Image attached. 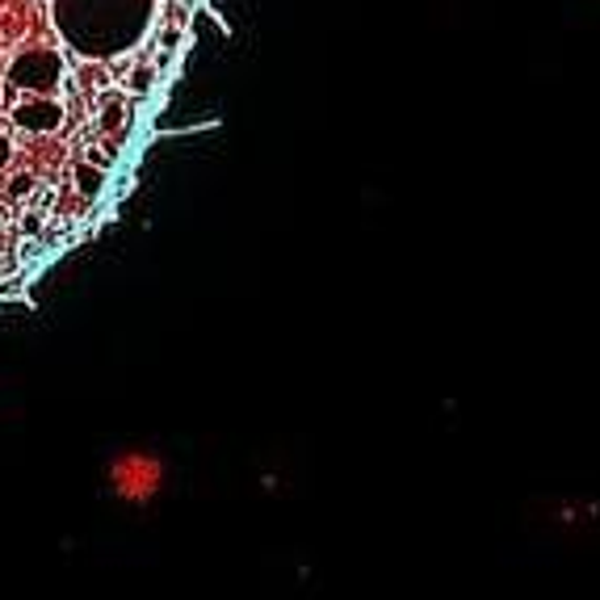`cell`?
Returning a JSON list of instances; mask_svg holds the SVG:
<instances>
[{
	"instance_id": "cell-1",
	"label": "cell",
	"mask_w": 600,
	"mask_h": 600,
	"mask_svg": "<svg viewBox=\"0 0 600 600\" xmlns=\"http://www.w3.org/2000/svg\"><path fill=\"white\" fill-rule=\"evenodd\" d=\"M152 0H59V30L85 55H118L148 30Z\"/></svg>"
},
{
	"instance_id": "cell-2",
	"label": "cell",
	"mask_w": 600,
	"mask_h": 600,
	"mask_svg": "<svg viewBox=\"0 0 600 600\" xmlns=\"http://www.w3.org/2000/svg\"><path fill=\"white\" fill-rule=\"evenodd\" d=\"M110 488L127 500V504H148L160 488H164V462L148 449H122L110 458Z\"/></svg>"
},
{
	"instance_id": "cell-3",
	"label": "cell",
	"mask_w": 600,
	"mask_h": 600,
	"mask_svg": "<svg viewBox=\"0 0 600 600\" xmlns=\"http://www.w3.org/2000/svg\"><path fill=\"white\" fill-rule=\"evenodd\" d=\"M64 80V59L59 51L51 46H34V51H22L13 67H9V89H25V92H55Z\"/></svg>"
},
{
	"instance_id": "cell-4",
	"label": "cell",
	"mask_w": 600,
	"mask_h": 600,
	"mask_svg": "<svg viewBox=\"0 0 600 600\" xmlns=\"http://www.w3.org/2000/svg\"><path fill=\"white\" fill-rule=\"evenodd\" d=\"M13 122L22 127V131H59L64 127V106L51 97V92H30L25 101L13 106Z\"/></svg>"
},
{
	"instance_id": "cell-5",
	"label": "cell",
	"mask_w": 600,
	"mask_h": 600,
	"mask_svg": "<svg viewBox=\"0 0 600 600\" xmlns=\"http://www.w3.org/2000/svg\"><path fill=\"white\" fill-rule=\"evenodd\" d=\"M97 122H101V131H118V127L127 122V97H122V92H101Z\"/></svg>"
},
{
	"instance_id": "cell-6",
	"label": "cell",
	"mask_w": 600,
	"mask_h": 600,
	"mask_svg": "<svg viewBox=\"0 0 600 600\" xmlns=\"http://www.w3.org/2000/svg\"><path fill=\"white\" fill-rule=\"evenodd\" d=\"M76 189L85 194V198H97L101 189H106V168H97V164H76Z\"/></svg>"
},
{
	"instance_id": "cell-7",
	"label": "cell",
	"mask_w": 600,
	"mask_h": 600,
	"mask_svg": "<svg viewBox=\"0 0 600 600\" xmlns=\"http://www.w3.org/2000/svg\"><path fill=\"white\" fill-rule=\"evenodd\" d=\"M152 80H156V64H139L131 72V76H127V89H131L134 97H139V92L152 89Z\"/></svg>"
},
{
	"instance_id": "cell-8",
	"label": "cell",
	"mask_w": 600,
	"mask_h": 600,
	"mask_svg": "<svg viewBox=\"0 0 600 600\" xmlns=\"http://www.w3.org/2000/svg\"><path fill=\"white\" fill-rule=\"evenodd\" d=\"M34 185H39V181L30 177V173H22L13 185H4V194H9V198H25V194H34Z\"/></svg>"
},
{
	"instance_id": "cell-9",
	"label": "cell",
	"mask_w": 600,
	"mask_h": 600,
	"mask_svg": "<svg viewBox=\"0 0 600 600\" xmlns=\"http://www.w3.org/2000/svg\"><path fill=\"white\" fill-rule=\"evenodd\" d=\"M0 315H30V303H25V298H13V303L4 298V303H0Z\"/></svg>"
},
{
	"instance_id": "cell-10",
	"label": "cell",
	"mask_w": 600,
	"mask_h": 600,
	"mask_svg": "<svg viewBox=\"0 0 600 600\" xmlns=\"http://www.w3.org/2000/svg\"><path fill=\"white\" fill-rule=\"evenodd\" d=\"M89 164H97V168H110V164H113V148H110V152H106V148H92Z\"/></svg>"
},
{
	"instance_id": "cell-11",
	"label": "cell",
	"mask_w": 600,
	"mask_h": 600,
	"mask_svg": "<svg viewBox=\"0 0 600 600\" xmlns=\"http://www.w3.org/2000/svg\"><path fill=\"white\" fill-rule=\"evenodd\" d=\"M22 231H25V236H39V231H43V215H39V210H34V215H25Z\"/></svg>"
},
{
	"instance_id": "cell-12",
	"label": "cell",
	"mask_w": 600,
	"mask_h": 600,
	"mask_svg": "<svg viewBox=\"0 0 600 600\" xmlns=\"http://www.w3.org/2000/svg\"><path fill=\"white\" fill-rule=\"evenodd\" d=\"M9 156H13V143H9V139H4V134H0V168H4V164H9Z\"/></svg>"
}]
</instances>
